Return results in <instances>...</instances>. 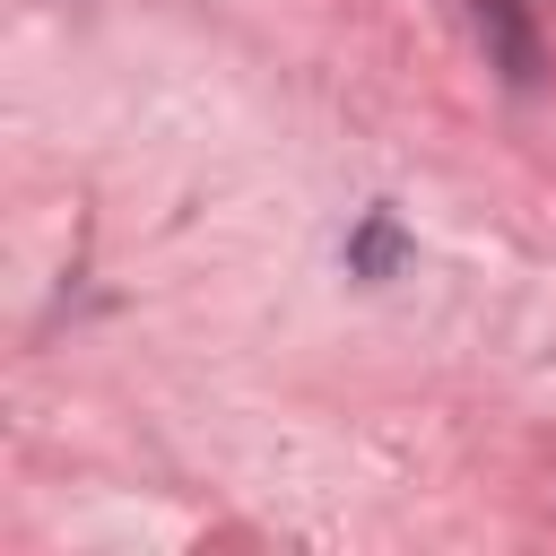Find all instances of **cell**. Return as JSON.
<instances>
[{"mask_svg": "<svg viewBox=\"0 0 556 556\" xmlns=\"http://www.w3.org/2000/svg\"><path fill=\"white\" fill-rule=\"evenodd\" d=\"M478 26H486V43H495L504 78H513V87H530V78H539V43H530V0H478Z\"/></svg>", "mask_w": 556, "mask_h": 556, "instance_id": "cell-1", "label": "cell"}, {"mask_svg": "<svg viewBox=\"0 0 556 556\" xmlns=\"http://www.w3.org/2000/svg\"><path fill=\"white\" fill-rule=\"evenodd\" d=\"M391 261H400V226H391V208H374V217H365V235L348 243V269H365V278H382Z\"/></svg>", "mask_w": 556, "mask_h": 556, "instance_id": "cell-2", "label": "cell"}]
</instances>
